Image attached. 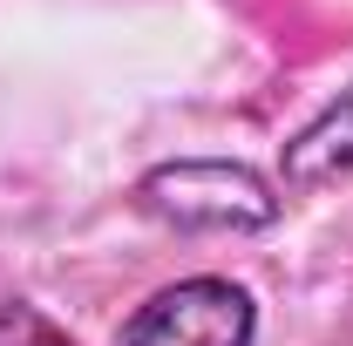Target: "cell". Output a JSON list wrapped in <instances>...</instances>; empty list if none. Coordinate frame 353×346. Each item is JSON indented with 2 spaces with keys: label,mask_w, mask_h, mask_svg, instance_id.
Instances as JSON below:
<instances>
[{
  "label": "cell",
  "mask_w": 353,
  "mask_h": 346,
  "mask_svg": "<svg viewBox=\"0 0 353 346\" xmlns=\"http://www.w3.org/2000/svg\"><path fill=\"white\" fill-rule=\"evenodd\" d=\"M136 204L176 231H265L279 217V190L252 163L224 156H176L136 183Z\"/></svg>",
  "instance_id": "6da1fadb"
},
{
  "label": "cell",
  "mask_w": 353,
  "mask_h": 346,
  "mask_svg": "<svg viewBox=\"0 0 353 346\" xmlns=\"http://www.w3.org/2000/svg\"><path fill=\"white\" fill-rule=\"evenodd\" d=\"M259 305L238 278H176L157 299H143L123 326V346H252Z\"/></svg>",
  "instance_id": "7a4b0ae2"
},
{
  "label": "cell",
  "mask_w": 353,
  "mask_h": 346,
  "mask_svg": "<svg viewBox=\"0 0 353 346\" xmlns=\"http://www.w3.org/2000/svg\"><path fill=\"white\" fill-rule=\"evenodd\" d=\"M353 176V82L285 143V190H326Z\"/></svg>",
  "instance_id": "3957f363"
},
{
  "label": "cell",
  "mask_w": 353,
  "mask_h": 346,
  "mask_svg": "<svg viewBox=\"0 0 353 346\" xmlns=\"http://www.w3.org/2000/svg\"><path fill=\"white\" fill-rule=\"evenodd\" d=\"M0 346H75L41 305H28L7 278H0Z\"/></svg>",
  "instance_id": "277c9868"
}]
</instances>
